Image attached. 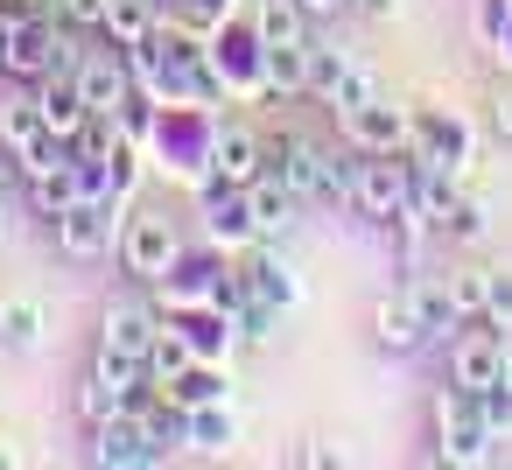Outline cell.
Segmentation results:
<instances>
[{
  "label": "cell",
  "instance_id": "603a6c76",
  "mask_svg": "<svg viewBox=\"0 0 512 470\" xmlns=\"http://www.w3.org/2000/svg\"><path fill=\"white\" fill-rule=\"evenodd\" d=\"M442 232H449V239H463V246H477V239L491 232L484 197H456V204H449V218H442Z\"/></svg>",
  "mask_w": 512,
  "mask_h": 470
},
{
  "label": "cell",
  "instance_id": "9a60e30c",
  "mask_svg": "<svg viewBox=\"0 0 512 470\" xmlns=\"http://www.w3.org/2000/svg\"><path fill=\"white\" fill-rule=\"evenodd\" d=\"M302 29H309V8H302V0H260V8H253V36H260L267 50H281V43H309Z\"/></svg>",
  "mask_w": 512,
  "mask_h": 470
},
{
  "label": "cell",
  "instance_id": "f1b7e54d",
  "mask_svg": "<svg viewBox=\"0 0 512 470\" xmlns=\"http://www.w3.org/2000/svg\"><path fill=\"white\" fill-rule=\"evenodd\" d=\"M477 400H484V421H491V435L505 442V435H512V386L498 379V386H484Z\"/></svg>",
  "mask_w": 512,
  "mask_h": 470
},
{
  "label": "cell",
  "instance_id": "ffe728a7",
  "mask_svg": "<svg viewBox=\"0 0 512 470\" xmlns=\"http://www.w3.org/2000/svg\"><path fill=\"white\" fill-rule=\"evenodd\" d=\"M232 435H239V421H232V407H225V400L190 407V442H197V449H225Z\"/></svg>",
  "mask_w": 512,
  "mask_h": 470
},
{
  "label": "cell",
  "instance_id": "4dcf8cb0",
  "mask_svg": "<svg viewBox=\"0 0 512 470\" xmlns=\"http://www.w3.org/2000/svg\"><path fill=\"white\" fill-rule=\"evenodd\" d=\"M358 15H365V22H393V15H400V0H358Z\"/></svg>",
  "mask_w": 512,
  "mask_h": 470
},
{
  "label": "cell",
  "instance_id": "8fae6325",
  "mask_svg": "<svg viewBox=\"0 0 512 470\" xmlns=\"http://www.w3.org/2000/svg\"><path fill=\"white\" fill-rule=\"evenodd\" d=\"M155 337H162L155 309H141V302H106V316H99V351L148 358V351H155Z\"/></svg>",
  "mask_w": 512,
  "mask_h": 470
},
{
  "label": "cell",
  "instance_id": "2e32d148",
  "mask_svg": "<svg viewBox=\"0 0 512 470\" xmlns=\"http://www.w3.org/2000/svg\"><path fill=\"white\" fill-rule=\"evenodd\" d=\"M407 302L421 309V323H428V337H449L463 316H456V302H449V281H435V274H414L407 281Z\"/></svg>",
  "mask_w": 512,
  "mask_h": 470
},
{
  "label": "cell",
  "instance_id": "cb8c5ba5",
  "mask_svg": "<svg viewBox=\"0 0 512 470\" xmlns=\"http://www.w3.org/2000/svg\"><path fill=\"white\" fill-rule=\"evenodd\" d=\"M120 407H134V400H127L120 386H106L99 372L78 386V414H85V428H99V421H106V414H120Z\"/></svg>",
  "mask_w": 512,
  "mask_h": 470
},
{
  "label": "cell",
  "instance_id": "9c48e42d",
  "mask_svg": "<svg viewBox=\"0 0 512 470\" xmlns=\"http://www.w3.org/2000/svg\"><path fill=\"white\" fill-rule=\"evenodd\" d=\"M211 176L232 183V190L260 183V176H267V141H260L253 127H225V134L211 141Z\"/></svg>",
  "mask_w": 512,
  "mask_h": 470
},
{
  "label": "cell",
  "instance_id": "30bf717a",
  "mask_svg": "<svg viewBox=\"0 0 512 470\" xmlns=\"http://www.w3.org/2000/svg\"><path fill=\"white\" fill-rule=\"evenodd\" d=\"M239 274H246L253 302H267V309H295V302H302V274H295L288 253H274V239H260V253H253Z\"/></svg>",
  "mask_w": 512,
  "mask_h": 470
},
{
  "label": "cell",
  "instance_id": "7c38bea8",
  "mask_svg": "<svg viewBox=\"0 0 512 470\" xmlns=\"http://www.w3.org/2000/svg\"><path fill=\"white\" fill-rule=\"evenodd\" d=\"M78 92H85L92 113H127V106H134V64H120V57H85V64H78Z\"/></svg>",
  "mask_w": 512,
  "mask_h": 470
},
{
  "label": "cell",
  "instance_id": "1f68e13d",
  "mask_svg": "<svg viewBox=\"0 0 512 470\" xmlns=\"http://www.w3.org/2000/svg\"><path fill=\"white\" fill-rule=\"evenodd\" d=\"M302 8H309V22H316V15H337L344 0H302Z\"/></svg>",
  "mask_w": 512,
  "mask_h": 470
},
{
  "label": "cell",
  "instance_id": "d6a6232c",
  "mask_svg": "<svg viewBox=\"0 0 512 470\" xmlns=\"http://www.w3.org/2000/svg\"><path fill=\"white\" fill-rule=\"evenodd\" d=\"M15 176V155H8V141H0V183H8Z\"/></svg>",
  "mask_w": 512,
  "mask_h": 470
},
{
  "label": "cell",
  "instance_id": "e0dca14e",
  "mask_svg": "<svg viewBox=\"0 0 512 470\" xmlns=\"http://www.w3.org/2000/svg\"><path fill=\"white\" fill-rule=\"evenodd\" d=\"M155 29H162V15L148 8V0H113V15H106V36H113V50H141Z\"/></svg>",
  "mask_w": 512,
  "mask_h": 470
},
{
  "label": "cell",
  "instance_id": "d4e9b609",
  "mask_svg": "<svg viewBox=\"0 0 512 470\" xmlns=\"http://www.w3.org/2000/svg\"><path fill=\"white\" fill-rule=\"evenodd\" d=\"M484 323L512 337V267H484Z\"/></svg>",
  "mask_w": 512,
  "mask_h": 470
},
{
  "label": "cell",
  "instance_id": "e575fe53",
  "mask_svg": "<svg viewBox=\"0 0 512 470\" xmlns=\"http://www.w3.org/2000/svg\"><path fill=\"white\" fill-rule=\"evenodd\" d=\"M8 463H22V456H15V449H8V442H0V470H8Z\"/></svg>",
  "mask_w": 512,
  "mask_h": 470
},
{
  "label": "cell",
  "instance_id": "d6986e66",
  "mask_svg": "<svg viewBox=\"0 0 512 470\" xmlns=\"http://www.w3.org/2000/svg\"><path fill=\"white\" fill-rule=\"evenodd\" d=\"M344 71H351V57H344V50H330V43H309V78H302V92H316V99H337Z\"/></svg>",
  "mask_w": 512,
  "mask_h": 470
},
{
  "label": "cell",
  "instance_id": "8992f818",
  "mask_svg": "<svg viewBox=\"0 0 512 470\" xmlns=\"http://www.w3.org/2000/svg\"><path fill=\"white\" fill-rule=\"evenodd\" d=\"M113 204H99V197H78L64 218H57V246H64V260H106L113 253Z\"/></svg>",
  "mask_w": 512,
  "mask_h": 470
},
{
  "label": "cell",
  "instance_id": "6da1fadb",
  "mask_svg": "<svg viewBox=\"0 0 512 470\" xmlns=\"http://www.w3.org/2000/svg\"><path fill=\"white\" fill-rule=\"evenodd\" d=\"M491 421H484V400L470 386H442L435 393V456L442 463H491Z\"/></svg>",
  "mask_w": 512,
  "mask_h": 470
},
{
  "label": "cell",
  "instance_id": "5bb4252c",
  "mask_svg": "<svg viewBox=\"0 0 512 470\" xmlns=\"http://www.w3.org/2000/svg\"><path fill=\"white\" fill-rule=\"evenodd\" d=\"M246 204H253V232H260V239H288V225H295V204H302V197L267 169L260 183H246Z\"/></svg>",
  "mask_w": 512,
  "mask_h": 470
},
{
  "label": "cell",
  "instance_id": "52a82bcc",
  "mask_svg": "<svg viewBox=\"0 0 512 470\" xmlns=\"http://www.w3.org/2000/svg\"><path fill=\"white\" fill-rule=\"evenodd\" d=\"M498 365H505V330H491V323H477L449 344V386L484 393V386H498Z\"/></svg>",
  "mask_w": 512,
  "mask_h": 470
},
{
  "label": "cell",
  "instance_id": "4316f807",
  "mask_svg": "<svg viewBox=\"0 0 512 470\" xmlns=\"http://www.w3.org/2000/svg\"><path fill=\"white\" fill-rule=\"evenodd\" d=\"M372 99H379V78H372V71H365V64H351V71H344V85H337V99H330V106H337V113H351V106H372Z\"/></svg>",
  "mask_w": 512,
  "mask_h": 470
},
{
  "label": "cell",
  "instance_id": "ac0fdd59",
  "mask_svg": "<svg viewBox=\"0 0 512 470\" xmlns=\"http://www.w3.org/2000/svg\"><path fill=\"white\" fill-rule=\"evenodd\" d=\"M0 337H8L15 351H36L43 344V302L36 295H8L0 302Z\"/></svg>",
  "mask_w": 512,
  "mask_h": 470
},
{
  "label": "cell",
  "instance_id": "7a4b0ae2",
  "mask_svg": "<svg viewBox=\"0 0 512 470\" xmlns=\"http://www.w3.org/2000/svg\"><path fill=\"white\" fill-rule=\"evenodd\" d=\"M351 204L372 218V225H393L400 211H414V162H393V155H372L358 176H351Z\"/></svg>",
  "mask_w": 512,
  "mask_h": 470
},
{
  "label": "cell",
  "instance_id": "ba28073f",
  "mask_svg": "<svg viewBox=\"0 0 512 470\" xmlns=\"http://www.w3.org/2000/svg\"><path fill=\"white\" fill-rule=\"evenodd\" d=\"M0 71L8 78H50L57 71V22L50 15H36V22H22V29H8L0 36Z\"/></svg>",
  "mask_w": 512,
  "mask_h": 470
},
{
  "label": "cell",
  "instance_id": "f546056e",
  "mask_svg": "<svg viewBox=\"0 0 512 470\" xmlns=\"http://www.w3.org/2000/svg\"><path fill=\"white\" fill-rule=\"evenodd\" d=\"M491 127L512 141V85H498V99H491Z\"/></svg>",
  "mask_w": 512,
  "mask_h": 470
},
{
  "label": "cell",
  "instance_id": "44dd1931",
  "mask_svg": "<svg viewBox=\"0 0 512 470\" xmlns=\"http://www.w3.org/2000/svg\"><path fill=\"white\" fill-rule=\"evenodd\" d=\"M155 393H169L176 407H204V400H225V379H218L211 365H190L183 379H169V386H155Z\"/></svg>",
  "mask_w": 512,
  "mask_h": 470
},
{
  "label": "cell",
  "instance_id": "7402d4cb",
  "mask_svg": "<svg viewBox=\"0 0 512 470\" xmlns=\"http://www.w3.org/2000/svg\"><path fill=\"white\" fill-rule=\"evenodd\" d=\"M183 372H190V344H183V330H162L155 351H148V379L169 386V379H183Z\"/></svg>",
  "mask_w": 512,
  "mask_h": 470
},
{
  "label": "cell",
  "instance_id": "836d02e7",
  "mask_svg": "<svg viewBox=\"0 0 512 470\" xmlns=\"http://www.w3.org/2000/svg\"><path fill=\"white\" fill-rule=\"evenodd\" d=\"M498 379H505V386H512V337H505V365H498Z\"/></svg>",
  "mask_w": 512,
  "mask_h": 470
},
{
  "label": "cell",
  "instance_id": "277c9868",
  "mask_svg": "<svg viewBox=\"0 0 512 470\" xmlns=\"http://www.w3.org/2000/svg\"><path fill=\"white\" fill-rule=\"evenodd\" d=\"M92 456H99V463H113V470H141V463H162L169 449L148 435L141 407H120V414H106V421L92 428Z\"/></svg>",
  "mask_w": 512,
  "mask_h": 470
},
{
  "label": "cell",
  "instance_id": "484cf974",
  "mask_svg": "<svg viewBox=\"0 0 512 470\" xmlns=\"http://www.w3.org/2000/svg\"><path fill=\"white\" fill-rule=\"evenodd\" d=\"M449 302H456V316H463V323H484V267L449 274Z\"/></svg>",
  "mask_w": 512,
  "mask_h": 470
},
{
  "label": "cell",
  "instance_id": "5b68a950",
  "mask_svg": "<svg viewBox=\"0 0 512 470\" xmlns=\"http://www.w3.org/2000/svg\"><path fill=\"white\" fill-rule=\"evenodd\" d=\"M337 120H344V141L365 148V155H407V148H414V120H407L400 106H386V99L351 106V113H337Z\"/></svg>",
  "mask_w": 512,
  "mask_h": 470
},
{
  "label": "cell",
  "instance_id": "3957f363",
  "mask_svg": "<svg viewBox=\"0 0 512 470\" xmlns=\"http://www.w3.org/2000/svg\"><path fill=\"white\" fill-rule=\"evenodd\" d=\"M120 267L134 281H169L176 274V225L162 211H141L127 232H120Z\"/></svg>",
  "mask_w": 512,
  "mask_h": 470
},
{
  "label": "cell",
  "instance_id": "4fadbf2b",
  "mask_svg": "<svg viewBox=\"0 0 512 470\" xmlns=\"http://www.w3.org/2000/svg\"><path fill=\"white\" fill-rule=\"evenodd\" d=\"M372 344H379V351H393V358H407V351H421V344H428V323H421V309L407 302V288H400V295H386V302H372Z\"/></svg>",
  "mask_w": 512,
  "mask_h": 470
},
{
  "label": "cell",
  "instance_id": "83f0119b",
  "mask_svg": "<svg viewBox=\"0 0 512 470\" xmlns=\"http://www.w3.org/2000/svg\"><path fill=\"white\" fill-rule=\"evenodd\" d=\"M106 15H113V0H57V22H71V29H106Z\"/></svg>",
  "mask_w": 512,
  "mask_h": 470
}]
</instances>
